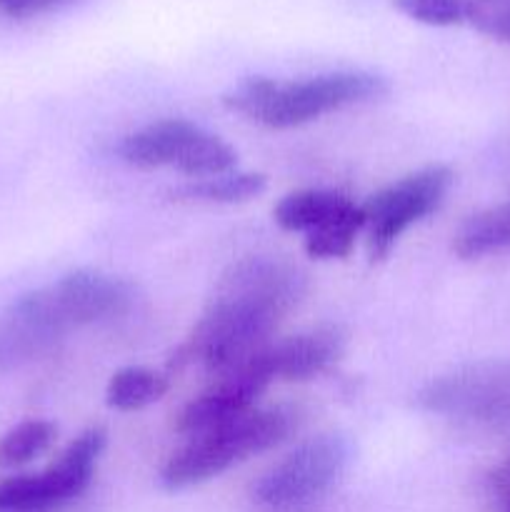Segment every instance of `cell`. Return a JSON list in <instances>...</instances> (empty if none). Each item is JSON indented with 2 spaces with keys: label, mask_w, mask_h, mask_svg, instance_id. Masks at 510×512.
I'll use <instances>...</instances> for the list:
<instances>
[{
  "label": "cell",
  "mask_w": 510,
  "mask_h": 512,
  "mask_svg": "<svg viewBox=\"0 0 510 512\" xmlns=\"http://www.w3.org/2000/svg\"><path fill=\"white\" fill-rule=\"evenodd\" d=\"M308 275L285 258L253 255L230 265L175 363L223 375L270 345L290 310L305 298Z\"/></svg>",
  "instance_id": "6da1fadb"
},
{
  "label": "cell",
  "mask_w": 510,
  "mask_h": 512,
  "mask_svg": "<svg viewBox=\"0 0 510 512\" xmlns=\"http://www.w3.org/2000/svg\"><path fill=\"white\" fill-rule=\"evenodd\" d=\"M133 303L135 288L128 280L93 268L20 295L0 310V375L38 363L70 333L120 318Z\"/></svg>",
  "instance_id": "7a4b0ae2"
},
{
  "label": "cell",
  "mask_w": 510,
  "mask_h": 512,
  "mask_svg": "<svg viewBox=\"0 0 510 512\" xmlns=\"http://www.w3.org/2000/svg\"><path fill=\"white\" fill-rule=\"evenodd\" d=\"M388 93V80L370 70H333L303 80L248 78L223 95V105L273 130L298 128L350 105L373 103Z\"/></svg>",
  "instance_id": "3957f363"
},
{
  "label": "cell",
  "mask_w": 510,
  "mask_h": 512,
  "mask_svg": "<svg viewBox=\"0 0 510 512\" xmlns=\"http://www.w3.org/2000/svg\"><path fill=\"white\" fill-rule=\"evenodd\" d=\"M295 415L285 408L253 410L223 425L190 435L160 470V485L170 493L210 483L235 465L268 453L293 433Z\"/></svg>",
  "instance_id": "277c9868"
},
{
  "label": "cell",
  "mask_w": 510,
  "mask_h": 512,
  "mask_svg": "<svg viewBox=\"0 0 510 512\" xmlns=\"http://www.w3.org/2000/svg\"><path fill=\"white\" fill-rule=\"evenodd\" d=\"M350 445L343 435L310 438L270 465L253 485L260 512H315L343 478Z\"/></svg>",
  "instance_id": "5b68a950"
},
{
  "label": "cell",
  "mask_w": 510,
  "mask_h": 512,
  "mask_svg": "<svg viewBox=\"0 0 510 512\" xmlns=\"http://www.w3.org/2000/svg\"><path fill=\"white\" fill-rule=\"evenodd\" d=\"M415 400L438 418L488 433H510V360L458 365L428 380Z\"/></svg>",
  "instance_id": "8992f818"
},
{
  "label": "cell",
  "mask_w": 510,
  "mask_h": 512,
  "mask_svg": "<svg viewBox=\"0 0 510 512\" xmlns=\"http://www.w3.org/2000/svg\"><path fill=\"white\" fill-rule=\"evenodd\" d=\"M118 155L133 168H175L195 180L233 173L238 165V155L223 138L180 118L155 120L133 130L120 140Z\"/></svg>",
  "instance_id": "52a82bcc"
},
{
  "label": "cell",
  "mask_w": 510,
  "mask_h": 512,
  "mask_svg": "<svg viewBox=\"0 0 510 512\" xmlns=\"http://www.w3.org/2000/svg\"><path fill=\"white\" fill-rule=\"evenodd\" d=\"M105 443V428L93 425L38 473L0 480V512H45L80 498L93 483Z\"/></svg>",
  "instance_id": "ba28073f"
},
{
  "label": "cell",
  "mask_w": 510,
  "mask_h": 512,
  "mask_svg": "<svg viewBox=\"0 0 510 512\" xmlns=\"http://www.w3.org/2000/svg\"><path fill=\"white\" fill-rule=\"evenodd\" d=\"M275 223L288 233H303V248L315 260L348 258L365 230L363 205L328 188L288 193L273 210Z\"/></svg>",
  "instance_id": "9c48e42d"
},
{
  "label": "cell",
  "mask_w": 510,
  "mask_h": 512,
  "mask_svg": "<svg viewBox=\"0 0 510 512\" xmlns=\"http://www.w3.org/2000/svg\"><path fill=\"white\" fill-rule=\"evenodd\" d=\"M450 185L453 170L445 165H428L370 195L363 203L370 260L380 263L388 258L405 230L440 208Z\"/></svg>",
  "instance_id": "30bf717a"
},
{
  "label": "cell",
  "mask_w": 510,
  "mask_h": 512,
  "mask_svg": "<svg viewBox=\"0 0 510 512\" xmlns=\"http://www.w3.org/2000/svg\"><path fill=\"white\" fill-rule=\"evenodd\" d=\"M265 348L245 363L235 365L228 373L215 375L213 383L180 410V415L175 418V430L190 438V435H198L203 430L258 410V400L275 383L273 370L265 358Z\"/></svg>",
  "instance_id": "8fae6325"
},
{
  "label": "cell",
  "mask_w": 510,
  "mask_h": 512,
  "mask_svg": "<svg viewBox=\"0 0 510 512\" xmlns=\"http://www.w3.org/2000/svg\"><path fill=\"white\" fill-rule=\"evenodd\" d=\"M343 353L345 333L338 325L310 328L265 348L273 378L285 380V383H300V380H310L325 373L330 365L338 363Z\"/></svg>",
  "instance_id": "7c38bea8"
},
{
  "label": "cell",
  "mask_w": 510,
  "mask_h": 512,
  "mask_svg": "<svg viewBox=\"0 0 510 512\" xmlns=\"http://www.w3.org/2000/svg\"><path fill=\"white\" fill-rule=\"evenodd\" d=\"M510 248V203L470 215L455 233L453 250L463 260H478Z\"/></svg>",
  "instance_id": "4fadbf2b"
},
{
  "label": "cell",
  "mask_w": 510,
  "mask_h": 512,
  "mask_svg": "<svg viewBox=\"0 0 510 512\" xmlns=\"http://www.w3.org/2000/svg\"><path fill=\"white\" fill-rule=\"evenodd\" d=\"M168 388V375L140 368V365H130V368L113 373L108 388H105V403L120 413H133V410H143L158 403L168 393Z\"/></svg>",
  "instance_id": "5bb4252c"
},
{
  "label": "cell",
  "mask_w": 510,
  "mask_h": 512,
  "mask_svg": "<svg viewBox=\"0 0 510 512\" xmlns=\"http://www.w3.org/2000/svg\"><path fill=\"white\" fill-rule=\"evenodd\" d=\"M268 188L263 173H225L215 178L195 180L175 190L180 200H198V203H245L258 198Z\"/></svg>",
  "instance_id": "9a60e30c"
},
{
  "label": "cell",
  "mask_w": 510,
  "mask_h": 512,
  "mask_svg": "<svg viewBox=\"0 0 510 512\" xmlns=\"http://www.w3.org/2000/svg\"><path fill=\"white\" fill-rule=\"evenodd\" d=\"M55 428L50 420H23L0 438V470L33 463L55 443Z\"/></svg>",
  "instance_id": "2e32d148"
},
{
  "label": "cell",
  "mask_w": 510,
  "mask_h": 512,
  "mask_svg": "<svg viewBox=\"0 0 510 512\" xmlns=\"http://www.w3.org/2000/svg\"><path fill=\"white\" fill-rule=\"evenodd\" d=\"M395 10L423 25H460L468 20V0H393Z\"/></svg>",
  "instance_id": "e0dca14e"
},
{
  "label": "cell",
  "mask_w": 510,
  "mask_h": 512,
  "mask_svg": "<svg viewBox=\"0 0 510 512\" xmlns=\"http://www.w3.org/2000/svg\"><path fill=\"white\" fill-rule=\"evenodd\" d=\"M480 33L510 45V0H468V20Z\"/></svg>",
  "instance_id": "ac0fdd59"
},
{
  "label": "cell",
  "mask_w": 510,
  "mask_h": 512,
  "mask_svg": "<svg viewBox=\"0 0 510 512\" xmlns=\"http://www.w3.org/2000/svg\"><path fill=\"white\" fill-rule=\"evenodd\" d=\"M75 3H80V0H0V13L15 20H30L58 13V10L70 8Z\"/></svg>",
  "instance_id": "d6986e66"
},
{
  "label": "cell",
  "mask_w": 510,
  "mask_h": 512,
  "mask_svg": "<svg viewBox=\"0 0 510 512\" xmlns=\"http://www.w3.org/2000/svg\"><path fill=\"white\" fill-rule=\"evenodd\" d=\"M490 495L495 512H510V460H505L490 478Z\"/></svg>",
  "instance_id": "ffe728a7"
}]
</instances>
